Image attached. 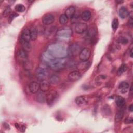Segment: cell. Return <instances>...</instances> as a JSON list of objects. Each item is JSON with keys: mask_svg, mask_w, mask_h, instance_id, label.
<instances>
[{"mask_svg": "<svg viewBox=\"0 0 133 133\" xmlns=\"http://www.w3.org/2000/svg\"><path fill=\"white\" fill-rule=\"evenodd\" d=\"M67 60L65 58H58L51 59L49 62V67L54 71L63 69L66 64Z\"/></svg>", "mask_w": 133, "mask_h": 133, "instance_id": "cell-1", "label": "cell"}, {"mask_svg": "<svg viewBox=\"0 0 133 133\" xmlns=\"http://www.w3.org/2000/svg\"><path fill=\"white\" fill-rule=\"evenodd\" d=\"M58 97V94L57 91L52 90L47 94L46 102L49 106H51L54 104Z\"/></svg>", "mask_w": 133, "mask_h": 133, "instance_id": "cell-2", "label": "cell"}, {"mask_svg": "<svg viewBox=\"0 0 133 133\" xmlns=\"http://www.w3.org/2000/svg\"><path fill=\"white\" fill-rule=\"evenodd\" d=\"M81 48L79 45L77 43H74L72 44L69 47L68 52L69 55L71 56H76L79 54Z\"/></svg>", "mask_w": 133, "mask_h": 133, "instance_id": "cell-3", "label": "cell"}, {"mask_svg": "<svg viewBox=\"0 0 133 133\" xmlns=\"http://www.w3.org/2000/svg\"><path fill=\"white\" fill-rule=\"evenodd\" d=\"M48 76V71L43 68H38L36 71V78L39 81H44Z\"/></svg>", "mask_w": 133, "mask_h": 133, "instance_id": "cell-4", "label": "cell"}, {"mask_svg": "<svg viewBox=\"0 0 133 133\" xmlns=\"http://www.w3.org/2000/svg\"><path fill=\"white\" fill-rule=\"evenodd\" d=\"M91 55V51L88 48H84L81 50L79 56L81 61H87L90 58Z\"/></svg>", "mask_w": 133, "mask_h": 133, "instance_id": "cell-5", "label": "cell"}, {"mask_svg": "<svg viewBox=\"0 0 133 133\" xmlns=\"http://www.w3.org/2000/svg\"><path fill=\"white\" fill-rule=\"evenodd\" d=\"M75 31L78 34H82L87 30V25L85 23L78 22L75 25Z\"/></svg>", "mask_w": 133, "mask_h": 133, "instance_id": "cell-6", "label": "cell"}, {"mask_svg": "<svg viewBox=\"0 0 133 133\" xmlns=\"http://www.w3.org/2000/svg\"><path fill=\"white\" fill-rule=\"evenodd\" d=\"M55 21V17L51 14L45 15L42 18V22L45 25H50Z\"/></svg>", "mask_w": 133, "mask_h": 133, "instance_id": "cell-7", "label": "cell"}, {"mask_svg": "<svg viewBox=\"0 0 133 133\" xmlns=\"http://www.w3.org/2000/svg\"><path fill=\"white\" fill-rule=\"evenodd\" d=\"M81 77V74L79 71H73L71 72L68 75V78L70 81L75 82L78 81Z\"/></svg>", "mask_w": 133, "mask_h": 133, "instance_id": "cell-8", "label": "cell"}, {"mask_svg": "<svg viewBox=\"0 0 133 133\" xmlns=\"http://www.w3.org/2000/svg\"><path fill=\"white\" fill-rule=\"evenodd\" d=\"M27 52L25 51L23 49L20 50L17 53V60L20 62H23L28 60Z\"/></svg>", "mask_w": 133, "mask_h": 133, "instance_id": "cell-9", "label": "cell"}, {"mask_svg": "<svg viewBox=\"0 0 133 133\" xmlns=\"http://www.w3.org/2000/svg\"><path fill=\"white\" fill-rule=\"evenodd\" d=\"M29 88L31 93L36 94L40 89V84L36 82H32L30 84Z\"/></svg>", "mask_w": 133, "mask_h": 133, "instance_id": "cell-10", "label": "cell"}, {"mask_svg": "<svg viewBox=\"0 0 133 133\" xmlns=\"http://www.w3.org/2000/svg\"><path fill=\"white\" fill-rule=\"evenodd\" d=\"M90 65V62L88 60L85 61H82L78 63L76 65V68L80 71H84L86 70Z\"/></svg>", "mask_w": 133, "mask_h": 133, "instance_id": "cell-11", "label": "cell"}, {"mask_svg": "<svg viewBox=\"0 0 133 133\" xmlns=\"http://www.w3.org/2000/svg\"><path fill=\"white\" fill-rule=\"evenodd\" d=\"M20 44L21 45L22 48L23 50L27 52L31 51L32 49V46L30 42L20 39Z\"/></svg>", "mask_w": 133, "mask_h": 133, "instance_id": "cell-12", "label": "cell"}, {"mask_svg": "<svg viewBox=\"0 0 133 133\" xmlns=\"http://www.w3.org/2000/svg\"><path fill=\"white\" fill-rule=\"evenodd\" d=\"M75 103L77 105L79 106H82L85 105L87 103V99L85 96H78L75 98Z\"/></svg>", "mask_w": 133, "mask_h": 133, "instance_id": "cell-13", "label": "cell"}, {"mask_svg": "<svg viewBox=\"0 0 133 133\" xmlns=\"http://www.w3.org/2000/svg\"><path fill=\"white\" fill-rule=\"evenodd\" d=\"M129 84L126 81H123L121 82L118 85V89L120 90V92L122 94H125L127 92L129 89Z\"/></svg>", "mask_w": 133, "mask_h": 133, "instance_id": "cell-14", "label": "cell"}, {"mask_svg": "<svg viewBox=\"0 0 133 133\" xmlns=\"http://www.w3.org/2000/svg\"><path fill=\"white\" fill-rule=\"evenodd\" d=\"M46 96L47 95L44 91H41L38 92L36 96V101L41 103H43L46 101Z\"/></svg>", "mask_w": 133, "mask_h": 133, "instance_id": "cell-15", "label": "cell"}, {"mask_svg": "<svg viewBox=\"0 0 133 133\" xmlns=\"http://www.w3.org/2000/svg\"><path fill=\"white\" fill-rule=\"evenodd\" d=\"M21 39L26 41L30 42V40L31 39V37H30V33L29 29H28V28H25L23 30L21 33Z\"/></svg>", "mask_w": 133, "mask_h": 133, "instance_id": "cell-16", "label": "cell"}, {"mask_svg": "<svg viewBox=\"0 0 133 133\" xmlns=\"http://www.w3.org/2000/svg\"><path fill=\"white\" fill-rule=\"evenodd\" d=\"M75 12V8L74 6H71L68 7L65 12V15L68 17L69 19H72L73 18Z\"/></svg>", "mask_w": 133, "mask_h": 133, "instance_id": "cell-17", "label": "cell"}, {"mask_svg": "<svg viewBox=\"0 0 133 133\" xmlns=\"http://www.w3.org/2000/svg\"><path fill=\"white\" fill-rule=\"evenodd\" d=\"M50 84L49 82L45 80L42 81L40 84V89L41 91L44 92H46L49 90L50 88Z\"/></svg>", "mask_w": 133, "mask_h": 133, "instance_id": "cell-18", "label": "cell"}, {"mask_svg": "<svg viewBox=\"0 0 133 133\" xmlns=\"http://www.w3.org/2000/svg\"><path fill=\"white\" fill-rule=\"evenodd\" d=\"M118 14H119V16H120V17L122 19L126 18L129 15V12H128L127 9L124 6L121 7L119 8V11H118Z\"/></svg>", "mask_w": 133, "mask_h": 133, "instance_id": "cell-19", "label": "cell"}, {"mask_svg": "<svg viewBox=\"0 0 133 133\" xmlns=\"http://www.w3.org/2000/svg\"><path fill=\"white\" fill-rule=\"evenodd\" d=\"M23 68L26 71H30L33 68V63L30 60H26L22 63Z\"/></svg>", "mask_w": 133, "mask_h": 133, "instance_id": "cell-20", "label": "cell"}, {"mask_svg": "<svg viewBox=\"0 0 133 133\" xmlns=\"http://www.w3.org/2000/svg\"><path fill=\"white\" fill-rule=\"evenodd\" d=\"M60 80L61 79H60V77L59 76L54 74V75H52L50 77L49 82L51 84L57 85V84H58L60 82Z\"/></svg>", "mask_w": 133, "mask_h": 133, "instance_id": "cell-21", "label": "cell"}, {"mask_svg": "<svg viewBox=\"0 0 133 133\" xmlns=\"http://www.w3.org/2000/svg\"><path fill=\"white\" fill-rule=\"evenodd\" d=\"M115 103L118 107L122 108L125 104V100L121 96H117L115 99Z\"/></svg>", "mask_w": 133, "mask_h": 133, "instance_id": "cell-22", "label": "cell"}, {"mask_svg": "<svg viewBox=\"0 0 133 133\" xmlns=\"http://www.w3.org/2000/svg\"><path fill=\"white\" fill-rule=\"evenodd\" d=\"M30 33L31 39L32 41L36 40L38 35L37 29L35 27H32L30 29Z\"/></svg>", "mask_w": 133, "mask_h": 133, "instance_id": "cell-23", "label": "cell"}, {"mask_svg": "<svg viewBox=\"0 0 133 133\" xmlns=\"http://www.w3.org/2000/svg\"><path fill=\"white\" fill-rule=\"evenodd\" d=\"M91 12L88 10H85L83 11L81 15L82 19L85 21H88L91 18Z\"/></svg>", "mask_w": 133, "mask_h": 133, "instance_id": "cell-24", "label": "cell"}, {"mask_svg": "<svg viewBox=\"0 0 133 133\" xmlns=\"http://www.w3.org/2000/svg\"><path fill=\"white\" fill-rule=\"evenodd\" d=\"M124 111L123 110L121 109L118 110L115 114V121L116 122H120L124 116Z\"/></svg>", "mask_w": 133, "mask_h": 133, "instance_id": "cell-25", "label": "cell"}, {"mask_svg": "<svg viewBox=\"0 0 133 133\" xmlns=\"http://www.w3.org/2000/svg\"><path fill=\"white\" fill-rule=\"evenodd\" d=\"M128 69V66L126 64H122L120 67L118 68L117 74L118 76L121 75L122 74H123L124 72H125Z\"/></svg>", "mask_w": 133, "mask_h": 133, "instance_id": "cell-26", "label": "cell"}, {"mask_svg": "<svg viewBox=\"0 0 133 133\" xmlns=\"http://www.w3.org/2000/svg\"><path fill=\"white\" fill-rule=\"evenodd\" d=\"M102 113L103 115L109 116L111 113V110L110 108L108 105H105L102 109Z\"/></svg>", "mask_w": 133, "mask_h": 133, "instance_id": "cell-27", "label": "cell"}, {"mask_svg": "<svg viewBox=\"0 0 133 133\" xmlns=\"http://www.w3.org/2000/svg\"><path fill=\"white\" fill-rule=\"evenodd\" d=\"M69 18L65 14H62L59 17V22L62 25H64L68 23Z\"/></svg>", "mask_w": 133, "mask_h": 133, "instance_id": "cell-28", "label": "cell"}, {"mask_svg": "<svg viewBox=\"0 0 133 133\" xmlns=\"http://www.w3.org/2000/svg\"><path fill=\"white\" fill-rule=\"evenodd\" d=\"M15 10H16V11H17L18 12H22L25 10V6L21 4H17L15 6Z\"/></svg>", "mask_w": 133, "mask_h": 133, "instance_id": "cell-29", "label": "cell"}, {"mask_svg": "<svg viewBox=\"0 0 133 133\" xmlns=\"http://www.w3.org/2000/svg\"><path fill=\"white\" fill-rule=\"evenodd\" d=\"M118 20L117 18H114L112 22V28L114 31L117 30L118 26Z\"/></svg>", "mask_w": 133, "mask_h": 133, "instance_id": "cell-30", "label": "cell"}, {"mask_svg": "<svg viewBox=\"0 0 133 133\" xmlns=\"http://www.w3.org/2000/svg\"><path fill=\"white\" fill-rule=\"evenodd\" d=\"M105 78H106V76L104 75H103V74L97 76V77H96V79H95L96 84H97L98 83V85H101V83H102V81L103 80V79H105Z\"/></svg>", "mask_w": 133, "mask_h": 133, "instance_id": "cell-31", "label": "cell"}, {"mask_svg": "<svg viewBox=\"0 0 133 133\" xmlns=\"http://www.w3.org/2000/svg\"><path fill=\"white\" fill-rule=\"evenodd\" d=\"M96 35V32L94 29H90L87 32V37L91 38L94 37Z\"/></svg>", "mask_w": 133, "mask_h": 133, "instance_id": "cell-32", "label": "cell"}, {"mask_svg": "<svg viewBox=\"0 0 133 133\" xmlns=\"http://www.w3.org/2000/svg\"><path fill=\"white\" fill-rule=\"evenodd\" d=\"M11 12V8L9 7H7L5 8V9L4 10L2 15L4 17H6L8 16Z\"/></svg>", "mask_w": 133, "mask_h": 133, "instance_id": "cell-33", "label": "cell"}, {"mask_svg": "<svg viewBox=\"0 0 133 133\" xmlns=\"http://www.w3.org/2000/svg\"><path fill=\"white\" fill-rule=\"evenodd\" d=\"M18 16V14H17L16 13H15V12H13L12 13H11L9 17V19H8V21L9 22H11L15 18H16L17 16Z\"/></svg>", "mask_w": 133, "mask_h": 133, "instance_id": "cell-34", "label": "cell"}, {"mask_svg": "<svg viewBox=\"0 0 133 133\" xmlns=\"http://www.w3.org/2000/svg\"><path fill=\"white\" fill-rule=\"evenodd\" d=\"M119 42L123 45H126L128 43V40L126 37H122L119 38Z\"/></svg>", "mask_w": 133, "mask_h": 133, "instance_id": "cell-35", "label": "cell"}, {"mask_svg": "<svg viewBox=\"0 0 133 133\" xmlns=\"http://www.w3.org/2000/svg\"><path fill=\"white\" fill-rule=\"evenodd\" d=\"M124 122L126 124H129L132 122V118H127L125 119Z\"/></svg>", "mask_w": 133, "mask_h": 133, "instance_id": "cell-36", "label": "cell"}, {"mask_svg": "<svg viewBox=\"0 0 133 133\" xmlns=\"http://www.w3.org/2000/svg\"><path fill=\"white\" fill-rule=\"evenodd\" d=\"M129 110L130 111V112H132L133 111V105L132 104H130L129 107Z\"/></svg>", "mask_w": 133, "mask_h": 133, "instance_id": "cell-37", "label": "cell"}, {"mask_svg": "<svg viewBox=\"0 0 133 133\" xmlns=\"http://www.w3.org/2000/svg\"><path fill=\"white\" fill-rule=\"evenodd\" d=\"M132 86L130 87V90H129V91H130V95L131 96L132 95Z\"/></svg>", "mask_w": 133, "mask_h": 133, "instance_id": "cell-38", "label": "cell"}, {"mask_svg": "<svg viewBox=\"0 0 133 133\" xmlns=\"http://www.w3.org/2000/svg\"><path fill=\"white\" fill-rule=\"evenodd\" d=\"M130 57L132 58V50H131V51H130Z\"/></svg>", "mask_w": 133, "mask_h": 133, "instance_id": "cell-39", "label": "cell"}, {"mask_svg": "<svg viewBox=\"0 0 133 133\" xmlns=\"http://www.w3.org/2000/svg\"><path fill=\"white\" fill-rule=\"evenodd\" d=\"M116 3H123V1H116Z\"/></svg>", "mask_w": 133, "mask_h": 133, "instance_id": "cell-40", "label": "cell"}]
</instances>
